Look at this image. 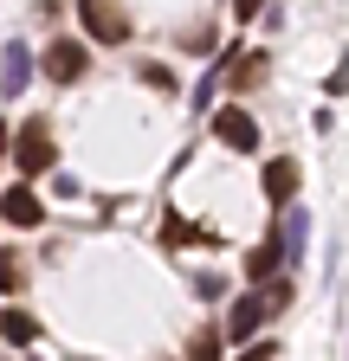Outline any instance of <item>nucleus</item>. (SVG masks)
Returning a JSON list of instances; mask_svg holds the SVG:
<instances>
[{"mask_svg": "<svg viewBox=\"0 0 349 361\" xmlns=\"http://www.w3.org/2000/svg\"><path fill=\"white\" fill-rule=\"evenodd\" d=\"M259 7H266V0H233V13H239V20H252Z\"/></svg>", "mask_w": 349, "mask_h": 361, "instance_id": "15", "label": "nucleus"}, {"mask_svg": "<svg viewBox=\"0 0 349 361\" xmlns=\"http://www.w3.org/2000/svg\"><path fill=\"white\" fill-rule=\"evenodd\" d=\"M266 316H272V303H266V290H246V297H239V303L227 310V336H233V342H246V336H252L259 323H266Z\"/></svg>", "mask_w": 349, "mask_h": 361, "instance_id": "5", "label": "nucleus"}, {"mask_svg": "<svg viewBox=\"0 0 349 361\" xmlns=\"http://www.w3.org/2000/svg\"><path fill=\"white\" fill-rule=\"evenodd\" d=\"M297 180H304V168H297V161H266V200H272V207H291Z\"/></svg>", "mask_w": 349, "mask_h": 361, "instance_id": "8", "label": "nucleus"}, {"mask_svg": "<svg viewBox=\"0 0 349 361\" xmlns=\"http://www.w3.org/2000/svg\"><path fill=\"white\" fill-rule=\"evenodd\" d=\"M39 65H46V78H52V84H78L91 59H84V45H78V39H52V52L39 59Z\"/></svg>", "mask_w": 349, "mask_h": 361, "instance_id": "4", "label": "nucleus"}, {"mask_svg": "<svg viewBox=\"0 0 349 361\" xmlns=\"http://www.w3.org/2000/svg\"><path fill=\"white\" fill-rule=\"evenodd\" d=\"M227 78H233V84L246 90V84H259V78H266V59H259V52H239V65H233Z\"/></svg>", "mask_w": 349, "mask_h": 361, "instance_id": "12", "label": "nucleus"}, {"mask_svg": "<svg viewBox=\"0 0 349 361\" xmlns=\"http://www.w3.org/2000/svg\"><path fill=\"white\" fill-rule=\"evenodd\" d=\"M188 361H220V329H194V342H188Z\"/></svg>", "mask_w": 349, "mask_h": 361, "instance_id": "11", "label": "nucleus"}, {"mask_svg": "<svg viewBox=\"0 0 349 361\" xmlns=\"http://www.w3.org/2000/svg\"><path fill=\"white\" fill-rule=\"evenodd\" d=\"M0 213H7L13 226H39V219H46V200H39L26 180H20V188H7V194H0Z\"/></svg>", "mask_w": 349, "mask_h": 361, "instance_id": "7", "label": "nucleus"}, {"mask_svg": "<svg viewBox=\"0 0 349 361\" xmlns=\"http://www.w3.org/2000/svg\"><path fill=\"white\" fill-rule=\"evenodd\" d=\"M285 264H304V213H285Z\"/></svg>", "mask_w": 349, "mask_h": 361, "instance_id": "10", "label": "nucleus"}, {"mask_svg": "<svg viewBox=\"0 0 349 361\" xmlns=\"http://www.w3.org/2000/svg\"><path fill=\"white\" fill-rule=\"evenodd\" d=\"M0 336H7L13 348H32L39 342V316L32 310H0Z\"/></svg>", "mask_w": 349, "mask_h": 361, "instance_id": "9", "label": "nucleus"}, {"mask_svg": "<svg viewBox=\"0 0 349 361\" xmlns=\"http://www.w3.org/2000/svg\"><path fill=\"white\" fill-rule=\"evenodd\" d=\"M13 161H20V174H46V168L59 161L52 116H26V123H20V135H13Z\"/></svg>", "mask_w": 349, "mask_h": 361, "instance_id": "1", "label": "nucleus"}, {"mask_svg": "<svg viewBox=\"0 0 349 361\" xmlns=\"http://www.w3.org/2000/svg\"><path fill=\"white\" fill-rule=\"evenodd\" d=\"M213 135H220L227 149H239V155H252V149H259V123H252V110H239V104L213 110Z\"/></svg>", "mask_w": 349, "mask_h": 361, "instance_id": "3", "label": "nucleus"}, {"mask_svg": "<svg viewBox=\"0 0 349 361\" xmlns=\"http://www.w3.org/2000/svg\"><path fill=\"white\" fill-rule=\"evenodd\" d=\"M26 78H32V52L20 39H7V52H0V97H20Z\"/></svg>", "mask_w": 349, "mask_h": 361, "instance_id": "6", "label": "nucleus"}, {"mask_svg": "<svg viewBox=\"0 0 349 361\" xmlns=\"http://www.w3.org/2000/svg\"><path fill=\"white\" fill-rule=\"evenodd\" d=\"M188 239H207V245H213V233H207V226H188V219H168V245H188Z\"/></svg>", "mask_w": 349, "mask_h": 361, "instance_id": "14", "label": "nucleus"}, {"mask_svg": "<svg viewBox=\"0 0 349 361\" xmlns=\"http://www.w3.org/2000/svg\"><path fill=\"white\" fill-rule=\"evenodd\" d=\"M239 361H272V342H259V348H246Z\"/></svg>", "mask_w": 349, "mask_h": 361, "instance_id": "16", "label": "nucleus"}, {"mask_svg": "<svg viewBox=\"0 0 349 361\" xmlns=\"http://www.w3.org/2000/svg\"><path fill=\"white\" fill-rule=\"evenodd\" d=\"M26 284V258L20 252H0V290H20Z\"/></svg>", "mask_w": 349, "mask_h": 361, "instance_id": "13", "label": "nucleus"}, {"mask_svg": "<svg viewBox=\"0 0 349 361\" xmlns=\"http://www.w3.org/2000/svg\"><path fill=\"white\" fill-rule=\"evenodd\" d=\"M78 20H84V32H91L97 45H123L129 39V13L117 7V0H78Z\"/></svg>", "mask_w": 349, "mask_h": 361, "instance_id": "2", "label": "nucleus"}]
</instances>
